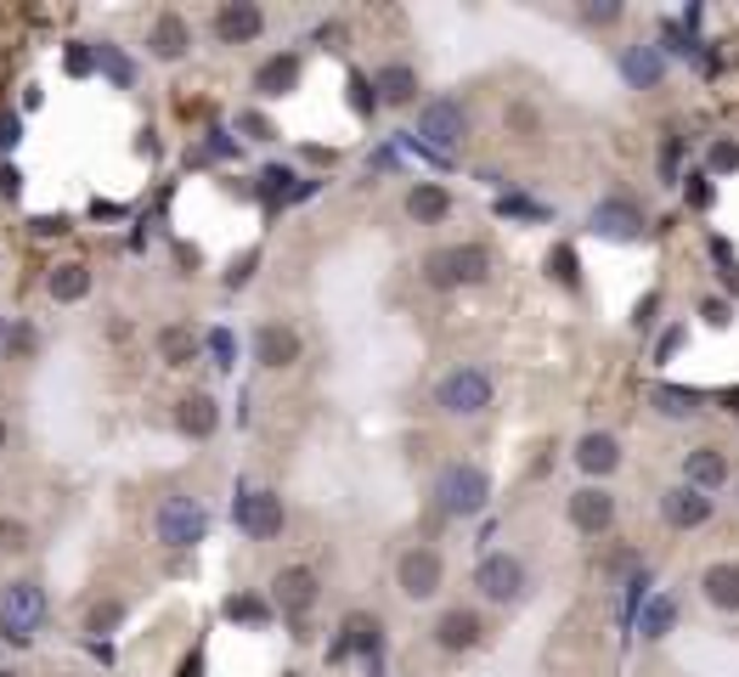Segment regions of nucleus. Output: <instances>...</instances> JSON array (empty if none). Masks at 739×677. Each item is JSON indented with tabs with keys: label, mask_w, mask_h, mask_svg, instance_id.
<instances>
[{
	"label": "nucleus",
	"mask_w": 739,
	"mask_h": 677,
	"mask_svg": "<svg viewBox=\"0 0 739 677\" xmlns=\"http://www.w3.org/2000/svg\"><path fill=\"white\" fill-rule=\"evenodd\" d=\"M435 508L447 514V519H480L491 508V474H485V463L458 458V463L440 469L435 474Z\"/></svg>",
	"instance_id": "nucleus-1"
},
{
	"label": "nucleus",
	"mask_w": 739,
	"mask_h": 677,
	"mask_svg": "<svg viewBox=\"0 0 739 677\" xmlns=\"http://www.w3.org/2000/svg\"><path fill=\"white\" fill-rule=\"evenodd\" d=\"M424 282L435 294H458V288L491 282V249L485 244H447L424 255Z\"/></svg>",
	"instance_id": "nucleus-2"
},
{
	"label": "nucleus",
	"mask_w": 739,
	"mask_h": 677,
	"mask_svg": "<svg viewBox=\"0 0 739 677\" xmlns=\"http://www.w3.org/2000/svg\"><path fill=\"white\" fill-rule=\"evenodd\" d=\"M204 537H210V508H204V497L170 492V497L153 508V542H159V548L186 554V548H199Z\"/></svg>",
	"instance_id": "nucleus-3"
},
{
	"label": "nucleus",
	"mask_w": 739,
	"mask_h": 677,
	"mask_svg": "<svg viewBox=\"0 0 739 677\" xmlns=\"http://www.w3.org/2000/svg\"><path fill=\"white\" fill-rule=\"evenodd\" d=\"M491 401H497V378L480 362H463L435 384V407L447 418H480V412H491Z\"/></svg>",
	"instance_id": "nucleus-4"
},
{
	"label": "nucleus",
	"mask_w": 739,
	"mask_h": 677,
	"mask_svg": "<svg viewBox=\"0 0 739 677\" xmlns=\"http://www.w3.org/2000/svg\"><path fill=\"white\" fill-rule=\"evenodd\" d=\"M474 593L485 599V604H525L531 599V565L520 559V554H508V548H497V554H485L480 565H474Z\"/></svg>",
	"instance_id": "nucleus-5"
},
{
	"label": "nucleus",
	"mask_w": 739,
	"mask_h": 677,
	"mask_svg": "<svg viewBox=\"0 0 739 677\" xmlns=\"http://www.w3.org/2000/svg\"><path fill=\"white\" fill-rule=\"evenodd\" d=\"M45 626V588L34 576H18V582L0 588V638L7 644H34V633Z\"/></svg>",
	"instance_id": "nucleus-6"
},
{
	"label": "nucleus",
	"mask_w": 739,
	"mask_h": 677,
	"mask_svg": "<svg viewBox=\"0 0 739 677\" xmlns=\"http://www.w3.org/2000/svg\"><path fill=\"white\" fill-rule=\"evenodd\" d=\"M232 525H237L249 542H271V537H282V525H288V503H282V492H271V486H243V492L232 497Z\"/></svg>",
	"instance_id": "nucleus-7"
},
{
	"label": "nucleus",
	"mask_w": 739,
	"mask_h": 677,
	"mask_svg": "<svg viewBox=\"0 0 739 677\" xmlns=\"http://www.w3.org/2000/svg\"><path fill=\"white\" fill-rule=\"evenodd\" d=\"M440 588H447V559H440L429 542H413L396 559V593L407 604H429V599H440Z\"/></svg>",
	"instance_id": "nucleus-8"
},
{
	"label": "nucleus",
	"mask_w": 739,
	"mask_h": 677,
	"mask_svg": "<svg viewBox=\"0 0 739 677\" xmlns=\"http://www.w3.org/2000/svg\"><path fill=\"white\" fill-rule=\"evenodd\" d=\"M418 136L429 141L435 153L463 148V136H469V108L458 103V96H429V103L418 108Z\"/></svg>",
	"instance_id": "nucleus-9"
},
{
	"label": "nucleus",
	"mask_w": 739,
	"mask_h": 677,
	"mask_svg": "<svg viewBox=\"0 0 739 677\" xmlns=\"http://www.w3.org/2000/svg\"><path fill=\"white\" fill-rule=\"evenodd\" d=\"M429 644L440 655H474L485 644V615L474 604H452V610H440L435 626H429Z\"/></svg>",
	"instance_id": "nucleus-10"
},
{
	"label": "nucleus",
	"mask_w": 739,
	"mask_h": 677,
	"mask_svg": "<svg viewBox=\"0 0 739 677\" xmlns=\"http://www.w3.org/2000/svg\"><path fill=\"white\" fill-rule=\"evenodd\" d=\"M650 215L638 198H626V192H610V198L593 204V215H587V232L593 237H610V244H632V237H644Z\"/></svg>",
	"instance_id": "nucleus-11"
},
{
	"label": "nucleus",
	"mask_w": 739,
	"mask_h": 677,
	"mask_svg": "<svg viewBox=\"0 0 739 677\" xmlns=\"http://www.w3.org/2000/svg\"><path fill=\"white\" fill-rule=\"evenodd\" d=\"M322 604V576L311 565H282L271 576V610H282L288 621H300Z\"/></svg>",
	"instance_id": "nucleus-12"
},
{
	"label": "nucleus",
	"mask_w": 739,
	"mask_h": 677,
	"mask_svg": "<svg viewBox=\"0 0 739 677\" xmlns=\"http://www.w3.org/2000/svg\"><path fill=\"white\" fill-rule=\"evenodd\" d=\"M565 514H570V525L581 530V537H610L621 503H615V492H610V486H576V492H570V503H565Z\"/></svg>",
	"instance_id": "nucleus-13"
},
{
	"label": "nucleus",
	"mask_w": 739,
	"mask_h": 677,
	"mask_svg": "<svg viewBox=\"0 0 739 677\" xmlns=\"http://www.w3.org/2000/svg\"><path fill=\"white\" fill-rule=\"evenodd\" d=\"M300 356H306V338H300V327H293V322H260L255 327V367L288 373Z\"/></svg>",
	"instance_id": "nucleus-14"
},
{
	"label": "nucleus",
	"mask_w": 739,
	"mask_h": 677,
	"mask_svg": "<svg viewBox=\"0 0 739 677\" xmlns=\"http://www.w3.org/2000/svg\"><path fill=\"white\" fill-rule=\"evenodd\" d=\"M328 655L333 660L362 655V666H378V655H384V621L378 615H344V626H339V638H333Z\"/></svg>",
	"instance_id": "nucleus-15"
},
{
	"label": "nucleus",
	"mask_w": 739,
	"mask_h": 677,
	"mask_svg": "<svg viewBox=\"0 0 739 677\" xmlns=\"http://www.w3.org/2000/svg\"><path fill=\"white\" fill-rule=\"evenodd\" d=\"M210 29H215L221 45H255V40L266 34V12L255 7V0H221L215 18H210Z\"/></svg>",
	"instance_id": "nucleus-16"
},
{
	"label": "nucleus",
	"mask_w": 739,
	"mask_h": 677,
	"mask_svg": "<svg viewBox=\"0 0 739 677\" xmlns=\"http://www.w3.org/2000/svg\"><path fill=\"white\" fill-rule=\"evenodd\" d=\"M570 458H576V469L587 474V486H604V480L621 469V441H615L610 429H587Z\"/></svg>",
	"instance_id": "nucleus-17"
},
{
	"label": "nucleus",
	"mask_w": 739,
	"mask_h": 677,
	"mask_svg": "<svg viewBox=\"0 0 739 677\" xmlns=\"http://www.w3.org/2000/svg\"><path fill=\"white\" fill-rule=\"evenodd\" d=\"M300 79H306V57H300V52H277V57H266V63L255 68L249 90L260 96V103H277V96H293V90H300Z\"/></svg>",
	"instance_id": "nucleus-18"
},
{
	"label": "nucleus",
	"mask_w": 739,
	"mask_h": 677,
	"mask_svg": "<svg viewBox=\"0 0 739 677\" xmlns=\"http://www.w3.org/2000/svg\"><path fill=\"white\" fill-rule=\"evenodd\" d=\"M711 514H717V503L706 492H695V486H683V480L672 492H661V519L672 530H700V525H711Z\"/></svg>",
	"instance_id": "nucleus-19"
},
{
	"label": "nucleus",
	"mask_w": 739,
	"mask_h": 677,
	"mask_svg": "<svg viewBox=\"0 0 739 677\" xmlns=\"http://www.w3.org/2000/svg\"><path fill=\"white\" fill-rule=\"evenodd\" d=\"M728 474H733V463H728V452L722 447H695V452H683V486H695V492H722L728 486Z\"/></svg>",
	"instance_id": "nucleus-20"
},
{
	"label": "nucleus",
	"mask_w": 739,
	"mask_h": 677,
	"mask_svg": "<svg viewBox=\"0 0 739 677\" xmlns=\"http://www.w3.org/2000/svg\"><path fill=\"white\" fill-rule=\"evenodd\" d=\"M175 429L186 434V441H210V434L221 429V401L210 390H192L175 401Z\"/></svg>",
	"instance_id": "nucleus-21"
},
{
	"label": "nucleus",
	"mask_w": 739,
	"mask_h": 677,
	"mask_svg": "<svg viewBox=\"0 0 739 677\" xmlns=\"http://www.w3.org/2000/svg\"><path fill=\"white\" fill-rule=\"evenodd\" d=\"M147 52H153L159 63H181L192 52V23L181 12H159L153 29H147Z\"/></svg>",
	"instance_id": "nucleus-22"
},
{
	"label": "nucleus",
	"mask_w": 739,
	"mask_h": 677,
	"mask_svg": "<svg viewBox=\"0 0 739 677\" xmlns=\"http://www.w3.org/2000/svg\"><path fill=\"white\" fill-rule=\"evenodd\" d=\"M700 599L717 615H739V559H717L700 570Z\"/></svg>",
	"instance_id": "nucleus-23"
},
{
	"label": "nucleus",
	"mask_w": 739,
	"mask_h": 677,
	"mask_svg": "<svg viewBox=\"0 0 739 677\" xmlns=\"http://www.w3.org/2000/svg\"><path fill=\"white\" fill-rule=\"evenodd\" d=\"M373 90H378V108H413L418 103V68L413 63H378Z\"/></svg>",
	"instance_id": "nucleus-24"
},
{
	"label": "nucleus",
	"mask_w": 739,
	"mask_h": 677,
	"mask_svg": "<svg viewBox=\"0 0 739 677\" xmlns=\"http://www.w3.org/2000/svg\"><path fill=\"white\" fill-rule=\"evenodd\" d=\"M621 79L632 90H655L666 79V52H661V45H644V40L626 45V52H621Z\"/></svg>",
	"instance_id": "nucleus-25"
},
{
	"label": "nucleus",
	"mask_w": 739,
	"mask_h": 677,
	"mask_svg": "<svg viewBox=\"0 0 739 677\" xmlns=\"http://www.w3.org/2000/svg\"><path fill=\"white\" fill-rule=\"evenodd\" d=\"M452 215V192L440 186V181H418V186H407V221H418V226H440Z\"/></svg>",
	"instance_id": "nucleus-26"
},
{
	"label": "nucleus",
	"mask_w": 739,
	"mask_h": 677,
	"mask_svg": "<svg viewBox=\"0 0 739 677\" xmlns=\"http://www.w3.org/2000/svg\"><path fill=\"white\" fill-rule=\"evenodd\" d=\"M45 294H52L57 305H79V300L90 294V266H79V260L52 266V277H45Z\"/></svg>",
	"instance_id": "nucleus-27"
},
{
	"label": "nucleus",
	"mask_w": 739,
	"mask_h": 677,
	"mask_svg": "<svg viewBox=\"0 0 739 677\" xmlns=\"http://www.w3.org/2000/svg\"><path fill=\"white\" fill-rule=\"evenodd\" d=\"M199 351H204V338L192 333L186 322L159 327V356H164V367H192V362H199Z\"/></svg>",
	"instance_id": "nucleus-28"
},
{
	"label": "nucleus",
	"mask_w": 739,
	"mask_h": 677,
	"mask_svg": "<svg viewBox=\"0 0 739 677\" xmlns=\"http://www.w3.org/2000/svg\"><path fill=\"white\" fill-rule=\"evenodd\" d=\"M672 626H677V599L672 593L644 599V610H638V633H644V644H661Z\"/></svg>",
	"instance_id": "nucleus-29"
},
{
	"label": "nucleus",
	"mask_w": 739,
	"mask_h": 677,
	"mask_svg": "<svg viewBox=\"0 0 739 677\" xmlns=\"http://www.w3.org/2000/svg\"><path fill=\"white\" fill-rule=\"evenodd\" d=\"M650 407H655L661 418H695V412L706 407V396H700V390H683V384H655V390H650Z\"/></svg>",
	"instance_id": "nucleus-30"
},
{
	"label": "nucleus",
	"mask_w": 739,
	"mask_h": 677,
	"mask_svg": "<svg viewBox=\"0 0 739 677\" xmlns=\"http://www.w3.org/2000/svg\"><path fill=\"white\" fill-rule=\"evenodd\" d=\"M548 277L565 288V294H581V260H576L570 244H554V249H548Z\"/></svg>",
	"instance_id": "nucleus-31"
},
{
	"label": "nucleus",
	"mask_w": 739,
	"mask_h": 677,
	"mask_svg": "<svg viewBox=\"0 0 739 677\" xmlns=\"http://www.w3.org/2000/svg\"><path fill=\"white\" fill-rule=\"evenodd\" d=\"M96 68H103V74H108L114 85H125V90L136 85V63H130V57L119 52L114 40H103V45H96Z\"/></svg>",
	"instance_id": "nucleus-32"
},
{
	"label": "nucleus",
	"mask_w": 739,
	"mask_h": 677,
	"mask_svg": "<svg viewBox=\"0 0 739 677\" xmlns=\"http://www.w3.org/2000/svg\"><path fill=\"white\" fill-rule=\"evenodd\" d=\"M226 621L266 626V621H271V604H266V599H255V593H232V599H226Z\"/></svg>",
	"instance_id": "nucleus-33"
},
{
	"label": "nucleus",
	"mask_w": 739,
	"mask_h": 677,
	"mask_svg": "<svg viewBox=\"0 0 739 677\" xmlns=\"http://www.w3.org/2000/svg\"><path fill=\"white\" fill-rule=\"evenodd\" d=\"M739 170V141L733 136H717L706 148V175H733Z\"/></svg>",
	"instance_id": "nucleus-34"
},
{
	"label": "nucleus",
	"mask_w": 739,
	"mask_h": 677,
	"mask_svg": "<svg viewBox=\"0 0 739 677\" xmlns=\"http://www.w3.org/2000/svg\"><path fill=\"white\" fill-rule=\"evenodd\" d=\"M621 0H581V23L587 29H610V23H621Z\"/></svg>",
	"instance_id": "nucleus-35"
},
{
	"label": "nucleus",
	"mask_w": 739,
	"mask_h": 677,
	"mask_svg": "<svg viewBox=\"0 0 739 677\" xmlns=\"http://www.w3.org/2000/svg\"><path fill=\"white\" fill-rule=\"evenodd\" d=\"M204 351L215 356V367H221V373H232V367H237V338H232V327H215V333L204 338Z\"/></svg>",
	"instance_id": "nucleus-36"
},
{
	"label": "nucleus",
	"mask_w": 739,
	"mask_h": 677,
	"mask_svg": "<svg viewBox=\"0 0 739 677\" xmlns=\"http://www.w3.org/2000/svg\"><path fill=\"white\" fill-rule=\"evenodd\" d=\"M119 621H125V604H119V599H103V604H90V615H85V633H114Z\"/></svg>",
	"instance_id": "nucleus-37"
},
{
	"label": "nucleus",
	"mask_w": 739,
	"mask_h": 677,
	"mask_svg": "<svg viewBox=\"0 0 739 677\" xmlns=\"http://www.w3.org/2000/svg\"><path fill=\"white\" fill-rule=\"evenodd\" d=\"M351 114H356V119H373V114H378V90H373L367 74H351Z\"/></svg>",
	"instance_id": "nucleus-38"
},
{
	"label": "nucleus",
	"mask_w": 739,
	"mask_h": 677,
	"mask_svg": "<svg viewBox=\"0 0 739 677\" xmlns=\"http://www.w3.org/2000/svg\"><path fill=\"white\" fill-rule=\"evenodd\" d=\"M63 68H68L74 79L96 74V45H85V40H68V52H63Z\"/></svg>",
	"instance_id": "nucleus-39"
},
{
	"label": "nucleus",
	"mask_w": 739,
	"mask_h": 677,
	"mask_svg": "<svg viewBox=\"0 0 739 677\" xmlns=\"http://www.w3.org/2000/svg\"><path fill=\"white\" fill-rule=\"evenodd\" d=\"M317 45H322V52H351V45H344V40H351V29H344L339 18H328V23H317V34H311Z\"/></svg>",
	"instance_id": "nucleus-40"
},
{
	"label": "nucleus",
	"mask_w": 739,
	"mask_h": 677,
	"mask_svg": "<svg viewBox=\"0 0 739 677\" xmlns=\"http://www.w3.org/2000/svg\"><path fill=\"white\" fill-rule=\"evenodd\" d=\"M683 198H688V209H711V198H717V186H711V175L700 170V175H688V186H683Z\"/></svg>",
	"instance_id": "nucleus-41"
},
{
	"label": "nucleus",
	"mask_w": 739,
	"mask_h": 677,
	"mask_svg": "<svg viewBox=\"0 0 739 677\" xmlns=\"http://www.w3.org/2000/svg\"><path fill=\"white\" fill-rule=\"evenodd\" d=\"M237 130H249V141H271V136H277L260 108H243V114H237Z\"/></svg>",
	"instance_id": "nucleus-42"
},
{
	"label": "nucleus",
	"mask_w": 739,
	"mask_h": 677,
	"mask_svg": "<svg viewBox=\"0 0 739 677\" xmlns=\"http://www.w3.org/2000/svg\"><path fill=\"white\" fill-rule=\"evenodd\" d=\"M255 266H260V249H249V255H243V260H232V271H226L221 282H226V288H249Z\"/></svg>",
	"instance_id": "nucleus-43"
},
{
	"label": "nucleus",
	"mask_w": 739,
	"mask_h": 677,
	"mask_svg": "<svg viewBox=\"0 0 739 677\" xmlns=\"http://www.w3.org/2000/svg\"><path fill=\"white\" fill-rule=\"evenodd\" d=\"M0 548H7V554H23V548H29V525H23V519H0Z\"/></svg>",
	"instance_id": "nucleus-44"
},
{
	"label": "nucleus",
	"mask_w": 739,
	"mask_h": 677,
	"mask_svg": "<svg viewBox=\"0 0 739 677\" xmlns=\"http://www.w3.org/2000/svg\"><path fill=\"white\" fill-rule=\"evenodd\" d=\"M700 322H706V327H728V322H733V305L717 300V294H706V300H700Z\"/></svg>",
	"instance_id": "nucleus-45"
},
{
	"label": "nucleus",
	"mask_w": 739,
	"mask_h": 677,
	"mask_svg": "<svg viewBox=\"0 0 739 677\" xmlns=\"http://www.w3.org/2000/svg\"><path fill=\"white\" fill-rule=\"evenodd\" d=\"M683 338H688V327H666V333H661V345H655V362H661V367L677 356V345H683Z\"/></svg>",
	"instance_id": "nucleus-46"
},
{
	"label": "nucleus",
	"mask_w": 739,
	"mask_h": 677,
	"mask_svg": "<svg viewBox=\"0 0 739 677\" xmlns=\"http://www.w3.org/2000/svg\"><path fill=\"white\" fill-rule=\"evenodd\" d=\"M34 345H40V338H34V327H18V333L7 338V351H12V356H34Z\"/></svg>",
	"instance_id": "nucleus-47"
},
{
	"label": "nucleus",
	"mask_w": 739,
	"mask_h": 677,
	"mask_svg": "<svg viewBox=\"0 0 739 677\" xmlns=\"http://www.w3.org/2000/svg\"><path fill=\"white\" fill-rule=\"evenodd\" d=\"M23 192V175H18V164H0V198H18Z\"/></svg>",
	"instance_id": "nucleus-48"
},
{
	"label": "nucleus",
	"mask_w": 739,
	"mask_h": 677,
	"mask_svg": "<svg viewBox=\"0 0 739 677\" xmlns=\"http://www.w3.org/2000/svg\"><path fill=\"white\" fill-rule=\"evenodd\" d=\"M34 232H40V237H57V232H68V215H40Z\"/></svg>",
	"instance_id": "nucleus-49"
},
{
	"label": "nucleus",
	"mask_w": 739,
	"mask_h": 677,
	"mask_svg": "<svg viewBox=\"0 0 739 677\" xmlns=\"http://www.w3.org/2000/svg\"><path fill=\"white\" fill-rule=\"evenodd\" d=\"M722 288H728V294H733V300H739V266H733V260H728V266H722Z\"/></svg>",
	"instance_id": "nucleus-50"
},
{
	"label": "nucleus",
	"mask_w": 739,
	"mask_h": 677,
	"mask_svg": "<svg viewBox=\"0 0 739 677\" xmlns=\"http://www.w3.org/2000/svg\"><path fill=\"white\" fill-rule=\"evenodd\" d=\"M722 401H728V412H739V390H728V396H722Z\"/></svg>",
	"instance_id": "nucleus-51"
},
{
	"label": "nucleus",
	"mask_w": 739,
	"mask_h": 677,
	"mask_svg": "<svg viewBox=\"0 0 739 677\" xmlns=\"http://www.w3.org/2000/svg\"><path fill=\"white\" fill-rule=\"evenodd\" d=\"M7 434H12V429H7V418H0V452H7Z\"/></svg>",
	"instance_id": "nucleus-52"
},
{
	"label": "nucleus",
	"mask_w": 739,
	"mask_h": 677,
	"mask_svg": "<svg viewBox=\"0 0 739 677\" xmlns=\"http://www.w3.org/2000/svg\"><path fill=\"white\" fill-rule=\"evenodd\" d=\"M0 677H23V671H12V666H0Z\"/></svg>",
	"instance_id": "nucleus-53"
},
{
	"label": "nucleus",
	"mask_w": 739,
	"mask_h": 677,
	"mask_svg": "<svg viewBox=\"0 0 739 677\" xmlns=\"http://www.w3.org/2000/svg\"><path fill=\"white\" fill-rule=\"evenodd\" d=\"M282 677H300V671H282Z\"/></svg>",
	"instance_id": "nucleus-54"
}]
</instances>
